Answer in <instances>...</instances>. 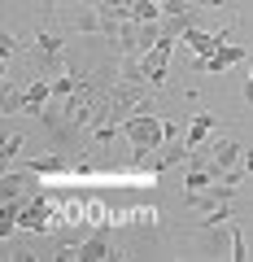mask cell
Listing matches in <instances>:
<instances>
[{
  "instance_id": "30bf717a",
  "label": "cell",
  "mask_w": 253,
  "mask_h": 262,
  "mask_svg": "<svg viewBox=\"0 0 253 262\" xmlns=\"http://www.w3.org/2000/svg\"><path fill=\"white\" fill-rule=\"evenodd\" d=\"M244 170H249V179H253V149L244 153Z\"/></svg>"
},
{
  "instance_id": "7a4b0ae2",
  "label": "cell",
  "mask_w": 253,
  "mask_h": 262,
  "mask_svg": "<svg viewBox=\"0 0 253 262\" xmlns=\"http://www.w3.org/2000/svg\"><path fill=\"white\" fill-rule=\"evenodd\" d=\"M205 149V166H210V175L214 179H232V170H244V144L236 140V136H214L210 144H201ZM249 175V170H244Z\"/></svg>"
},
{
  "instance_id": "ba28073f",
  "label": "cell",
  "mask_w": 253,
  "mask_h": 262,
  "mask_svg": "<svg viewBox=\"0 0 253 262\" xmlns=\"http://www.w3.org/2000/svg\"><path fill=\"white\" fill-rule=\"evenodd\" d=\"M22 149H27V136H22V131H9V136L0 140V162H18Z\"/></svg>"
},
{
  "instance_id": "8992f818",
  "label": "cell",
  "mask_w": 253,
  "mask_h": 262,
  "mask_svg": "<svg viewBox=\"0 0 253 262\" xmlns=\"http://www.w3.org/2000/svg\"><path fill=\"white\" fill-rule=\"evenodd\" d=\"M214 136H218V118L205 110V114H197V118L188 122V136H183V144H188V149H201V144H210Z\"/></svg>"
},
{
  "instance_id": "3957f363",
  "label": "cell",
  "mask_w": 253,
  "mask_h": 262,
  "mask_svg": "<svg viewBox=\"0 0 253 262\" xmlns=\"http://www.w3.org/2000/svg\"><path fill=\"white\" fill-rule=\"evenodd\" d=\"M240 61H253V48L249 44H223L210 57H192V70H197V75H223V70H232V66H240Z\"/></svg>"
},
{
  "instance_id": "52a82bcc",
  "label": "cell",
  "mask_w": 253,
  "mask_h": 262,
  "mask_svg": "<svg viewBox=\"0 0 253 262\" xmlns=\"http://www.w3.org/2000/svg\"><path fill=\"white\" fill-rule=\"evenodd\" d=\"M131 5L135 0H96V9H101L105 22H122V18H131Z\"/></svg>"
},
{
  "instance_id": "277c9868",
  "label": "cell",
  "mask_w": 253,
  "mask_h": 262,
  "mask_svg": "<svg viewBox=\"0 0 253 262\" xmlns=\"http://www.w3.org/2000/svg\"><path fill=\"white\" fill-rule=\"evenodd\" d=\"M175 39L179 35H170V31H162V39L149 48V53L140 57V66H144V79H149L153 88H166V70H170V53H175Z\"/></svg>"
},
{
  "instance_id": "6da1fadb",
  "label": "cell",
  "mask_w": 253,
  "mask_h": 262,
  "mask_svg": "<svg viewBox=\"0 0 253 262\" xmlns=\"http://www.w3.org/2000/svg\"><path fill=\"white\" fill-rule=\"evenodd\" d=\"M122 136L131 140V149H135V166H140L144 158H153V153L166 144V118L157 114V105H153V101H144L140 110L131 114V118L122 122Z\"/></svg>"
},
{
  "instance_id": "9c48e42d",
  "label": "cell",
  "mask_w": 253,
  "mask_h": 262,
  "mask_svg": "<svg viewBox=\"0 0 253 262\" xmlns=\"http://www.w3.org/2000/svg\"><path fill=\"white\" fill-rule=\"evenodd\" d=\"M244 101L253 105V70H249V83H244Z\"/></svg>"
},
{
  "instance_id": "5b68a950",
  "label": "cell",
  "mask_w": 253,
  "mask_h": 262,
  "mask_svg": "<svg viewBox=\"0 0 253 262\" xmlns=\"http://www.w3.org/2000/svg\"><path fill=\"white\" fill-rule=\"evenodd\" d=\"M183 48L192 57H210V53H218L223 44H232V31H205V27H188L183 35Z\"/></svg>"
}]
</instances>
